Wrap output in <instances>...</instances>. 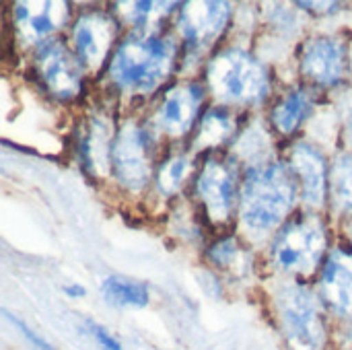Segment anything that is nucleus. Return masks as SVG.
Wrapping results in <instances>:
<instances>
[{"mask_svg":"<svg viewBox=\"0 0 352 350\" xmlns=\"http://www.w3.org/2000/svg\"><path fill=\"white\" fill-rule=\"evenodd\" d=\"M235 116L229 111V107H212L208 109L198 126V134L194 140V149L196 151H204V149H217L221 144H225L233 132H235Z\"/></svg>","mask_w":352,"mask_h":350,"instance_id":"18","label":"nucleus"},{"mask_svg":"<svg viewBox=\"0 0 352 350\" xmlns=\"http://www.w3.org/2000/svg\"><path fill=\"white\" fill-rule=\"evenodd\" d=\"M101 295L113 307H146L151 301L146 285L116 274L101 283Z\"/></svg>","mask_w":352,"mask_h":350,"instance_id":"21","label":"nucleus"},{"mask_svg":"<svg viewBox=\"0 0 352 350\" xmlns=\"http://www.w3.org/2000/svg\"><path fill=\"white\" fill-rule=\"evenodd\" d=\"M87 328L89 332L93 334V338L97 340V344L103 350H122V344L116 336H111L103 326L95 324V322H87Z\"/></svg>","mask_w":352,"mask_h":350,"instance_id":"26","label":"nucleus"},{"mask_svg":"<svg viewBox=\"0 0 352 350\" xmlns=\"http://www.w3.org/2000/svg\"><path fill=\"white\" fill-rule=\"evenodd\" d=\"M116 35L118 23L105 10H87L76 19L72 27V52L85 70L97 72L105 64Z\"/></svg>","mask_w":352,"mask_h":350,"instance_id":"10","label":"nucleus"},{"mask_svg":"<svg viewBox=\"0 0 352 350\" xmlns=\"http://www.w3.org/2000/svg\"><path fill=\"white\" fill-rule=\"evenodd\" d=\"M198 198L214 225H227L237 198V167L233 159L208 157L196 179Z\"/></svg>","mask_w":352,"mask_h":350,"instance_id":"8","label":"nucleus"},{"mask_svg":"<svg viewBox=\"0 0 352 350\" xmlns=\"http://www.w3.org/2000/svg\"><path fill=\"white\" fill-rule=\"evenodd\" d=\"M340 113H342V126H344V138L352 144V91L346 93L340 101Z\"/></svg>","mask_w":352,"mask_h":350,"instance_id":"27","label":"nucleus"},{"mask_svg":"<svg viewBox=\"0 0 352 350\" xmlns=\"http://www.w3.org/2000/svg\"><path fill=\"white\" fill-rule=\"evenodd\" d=\"M111 173L128 192L146 188L153 175V136L148 128L136 122L120 126L111 151Z\"/></svg>","mask_w":352,"mask_h":350,"instance_id":"6","label":"nucleus"},{"mask_svg":"<svg viewBox=\"0 0 352 350\" xmlns=\"http://www.w3.org/2000/svg\"><path fill=\"white\" fill-rule=\"evenodd\" d=\"M177 43L171 37L132 31L116 50L109 62L113 85L130 95H148L157 91L173 72Z\"/></svg>","mask_w":352,"mask_h":350,"instance_id":"2","label":"nucleus"},{"mask_svg":"<svg viewBox=\"0 0 352 350\" xmlns=\"http://www.w3.org/2000/svg\"><path fill=\"white\" fill-rule=\"evenodd\" d=\"M346 235H349V239L352 241V219L349 221V225H346Z\"/></svg>","mask_w":352,"mask_h":350,"instance_id":"30","label":"nucleus"},{"mask_svg":"<svg viewBox=\"0 0 352 350\" xmlns=\"http://www.w3.org/2000/svg\"><path fill=\"white\" fill-rule=\"evenodd\" d=\"M328 250V231L324 221L309 212L285 223L272 241L270 262L280 274L311 276Z\"/></svg>","mask_w":352,"mask_h":350,"instance_id":"4","label":"nucleus"},{"mask_svg":"<svg viewBox=\"0 0 352 350\" xmlns=\"http://www.w3.org/2000/svg\"><path fill=\"white\" fill-rule=\"evenodd\" d=\"M204 89L198 83H179L171 87L153 113V128L169 138L186 136L202 109Z\"/></svg>","mask_w":352,"mask_h":350,"instance_id":"11","label":"nucleus"},{"mask_svg":"<svg viewBox=\"0 0 352 350\" xmlns=\"http://www.w3.org/2000/svg\"><path fill=\"white\" fill-rule=\"evenodd\" d=\"M2 314H4V318H6V320H8V322H10V324H12V326H14V328H16L25 338H27V342L33 347V350H56L52 344H50V342H45L41 336H37V334H35V332H33L25 322H21L19 318H14V316H12V314H8L6 309H4Z\"/></svg>","mask_w":352,"mask_h":350,"instance_id":"25","label":"nucleus"},{"mask_svg":"<svg viewBox=\"0 0 352 350\" xmlns=\"http://www.w3.org/2000/svg\"><path fill=\"white\" fill-rule=\"evenodd\" d=\"M270 153V136L264 128L252 126L245 130V134L235 144V157L250 161V167H258L264 163H270L266 157Z\"/></svg>","mask_w":352,"mask_h":350,"instance_id":"23","label":"nucleus"},{"mask_svg":"<svg viewBox=\"0 0 352 350\" xmlns=\"http://www.w3.org/2000/svg\"><path fill=\"white\" fill-rule=\"evenodd\" d=\"M116 130L109 120L93 118L89 132L82 140V161L91 173L107 175L111 171V151H113Z\"/></svg>","mask_w":352,"mask_h":350,"instance_id":"16","label":"nucleus"},{"mask_svg":"<svg viewBox=\"0 0 352 350\" xmlns=\"http://www.w3.org/2000/svg\"><path fill=\"white\" fill-rule=\"evenodd\" d=\"M274 309L291 350H322L326 324L316 295L299 281H283L274 293Z\"/></svg>","mask_w":352,"mask_h":350,"instance_id":"5","label":"nucleus"},{"mask_svg":"<svg viewBox=\"0 0 352 350\" xmlns=\"http://www.w3.org/2000/svg\"><path fill=\"white\" fill-rule=\"evenodd\" d=\"M35 70L45 89L58 99L68 101L82 91L85 68L60 39H47L35 47Z\"/></svg>","mask_w":352,"mask_h":350,"instance_id":"7","label":"nucleus"},{"mask_svg":"<svg viewBox=\"0 0 352 350\" xmlns=\"http://www.w3.org/2000/svg\"><path fill=\"white\" fill-rule=\"evenodd\" d=\"M206 80L212 95L225 107L258 105L270 95L266 66L241 47H229L217 54L208 62Z\"/></svg>","mask_w":352,"mask_h":350,"instance_id":"3","label":"nucleus"},{"mask_svg":"<svg viewBox=\"0 0 352 350\" xmlns=\"http://www.w3.org/2000/svg\"><path fill=\"white\" fill-rule=\"evenodd\" d=\"M289 163L301 182V194L307 206H322L328 196V167L324 155L309 142H295Z\"/></svg>","mask_w":352,"mask_h":350,"instance_id":"15","label":"nucleus"},{"mask_svg":"<svg viewBox=\"0 0 352 350\" xmlns=\"http://www.w3.org/2000/svg\"><path fill=\"white\" fill-rule=\"evenodd\" d=\"M233 14L229 2H186L182 4L177 31L186 43L188 54L200 56L206 52L227 29V23Z\"/></svg>","mask_w":352,"mask_h":350,"instance_id":"9","label":"nucleus"},{"mask_svg":"<svg viewBox=\"0 0 352 350\" xmlns=\"http://www.w3.org/2000/svg\"><path fill=\"white\" fill-rule=\"evenodd\" d=\"M322 301L336 316L352 320V250L334 248L320 274Z\"/></svg>","mask_w":352,"mask_h":350,"instance_id":"14","label":"nucleus"},{"mask_svg":"<svg viewBox=\"0 0 352 350\" xmlns=\"http://www.w3.org/2000/svg\"><path fill=\"white\" fill-rule=\"evenodd\" d=\"M208 260L212 266L225 270L229 276L248 278L252 274V258L241 248L239 239L225 237L208 250Z\"/></svg>","mask_w":352,"mask_h":350,"instance_id":"20","label":"nucleus"},{"mask_svg":"<svg viewBox=\"0 0 352 350\" xmlns=\"http://www.w3.org/2000/svg\"><path fill=\"white\" fill-rule=\"evenodd\" d=\"M351 68H352V47H351Z\"/></svg>","mask_w":352,"mask_h":350,"instance_id":"31","label":"nucleus"},{"mask_svg":"<svg viewBox=\"0 0 352 350\" xmlns=\"http://www.w3.org/2000/svg\"><path fill=\"white\" fill-rule=\"evenodd\" d=\"M297 202V179L285 163L250 167L239 192V221L248 237L264 239L285 225Z\"/></svg>","mask_w":352,"mask_h":350,"instance_id":"1","label":"nucleus"},{"mask_svg":"<svg viewBox=\"0 0 352 350\" xmlns=\"http://www.w3.org/2000/svg\"><path fill=\"white\" fill-rule=\"evenodd\" d=\"M344 350H352V330L349 332L346 340H344Z\"/></svg>","mask_w":352,"mask_h":350,"instance_id":"29","label":"nucleus"},{"mask_svg":"<svg viewBox=\"0 0 352 350\" xmlns=\"http://www.w3.org/2000/svg\"><path fill=\"white\" fill-rule=\"evenodd\" d=\"M330 196L338 210L352 212V153L334 159L330 169Z\"/></svg>","mask_w":352,"mask_h":350,"instance_id":"22","label":"nucleus"},{"mask_svg":"<svg viewBox=\"0 0 352 350\" xmlns=\"http://www.w3.org/2000/svg\"><path fill=\"white\" fill-rule=\"evenodd\" d=\"M12 19H14V29L21 41L39 45L47 41L50 35L66 27L70 19V4L60 2V0L14 2Z\"/></svg>","mask_w":352,"mask_h":350,"instance_id":"12","label":"nucleus"},{"mask_svg":"<svg viewBox=\"0 0 352 350\" xmlns=\"http://www.w3.org/2000/svg\"><path fill=\"white\" fill-rule=\"evenodd\" d=\"M346 70L344 45L328 35H318L305 43L301 54V74L322 87H334Z\"/></svg>","mask_w":352,"mask_h":350,"instance_id":"13","label":"nucleus"},{"mask_svg":"<svg viewBox=\"0 0 352 350\" xmlns=\"http://www.w3.org/2000/svg\"><path fill=\"white\" fill-rule=\"evenodd\" d=\"M62 291H64L66 297H72V299H80V297L87 295V289H85L82 285H76V283H74V285H66Z\"/></svg>","mask_w":352,"mask_h":350,"instance_id":"28","label":"nucleus"},{"mask_svg":"<svg viewBox=\"0 0 352 350\" xmlns=\"http://www.w3.org/2000/svg\"><path fill=\"white\" fill-rule=\"evenodd\" d=\"M113 8L122 17L124 23L134 27V31H148L157 33L161 25L167 21V17L182 8L179 2H155V0H140V2H118Z\"/></svg>","mask_w":352,"mask_h":350,"instance_id":"17","label":"nucleus"},{"mask_svg":"<svg viewBox=\"0 0 352 350\" xmlns=\"http://www.w3.org/2000/svg\"><path fill=\"white\" fill-rule=\"evenodd\" d=\"M311 109L314 105L309 95L303 89H295L287 93L272 109V124L280 134H293L295 130L301 128Z\"/></svg>","mask_w":352,"mask_h":350,"instance_id":"19","label":"nucleus"},{"mask_svg":"<svg viewBox=\"0 0 352 350\" xmlns=\"http://www.w3.org/2000/svg\"><path fill=\"white\" fill-rule=\"evenodd\" d=\"M190 167H192V161L188 155L169 157L157 173V190L163 196H173L175 192H179L184 179L190 173Z\"/></svg>","mask_w":352,"mask_h":350,"instance_id":"24","label":"nucleus"}]
</instances>
